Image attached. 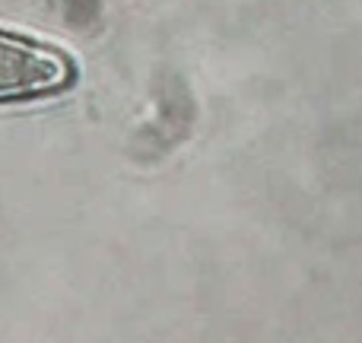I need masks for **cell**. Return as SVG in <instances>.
Wrapping results in <instances>:
<instances>
[{
	"label": "cell",
	"mask_w": 362,
	"mask_h": 343,
	"mask_svg": "<svg viewBox=\"0 0 362 343\" xmlns=\"http://www.w3.org/2000/svg\"><path fill=\"white\" fill-rule=\"evenodd\" d=\"M74 83L76 64L64 48L0 29V105L51 99L67 93Z\"/></svg>",
	"instance_id": "cell-1"
}]
</instances>
